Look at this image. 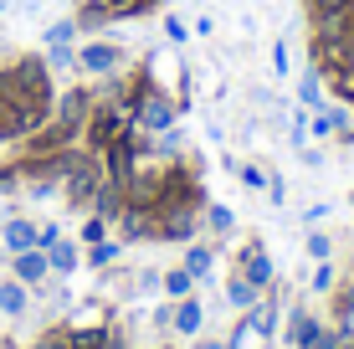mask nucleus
I'll return each mask as SVG.
<instances>
[{"label": "nucleus", "mask_w": 354, "mask_h": 349, "mask_svg": "<svg viewBox=\"0 0 354 349\" xmlns=\"http://www.w3.org/2000/svg\"><path fill=\"white\" fill-rule=\"evenodd\" d=\"M201 349H226V344H211V339H205V344H201Z\"/></svg>", "instance_id": "30"}, {"label": "nucleus", "mask_w": 354, "mask_h": 349, "mask_svg": "<svg viewBox=\"0 0 354 349\" xmlns=\"http://www.w3.org/2000/svg\"><path fill=\"white\" fill-rule=\"evenodd\" d=\"M288 62H292L288 41H277V46H272V72H277V77H283V72H288Z\"/></svg>", "instance_id": "23"}, {"label": "nucleus", "mask_w": 354, "mask_h": 349, "mask_svg": "<svg viewBox=\"0 0 354 349\" xmlns=\"http://www.w3.org/2000/svg\"><path fill=\"white\" fill-rule=\"evenodd\" d=\"M324 93H328V77L319 67H308V72H303V82H298V103L313 108V103H324Z\"/></svg>", "instance_id": "10"}, {"label": "nucleus", "mask_w": 354, "mask_h": 349, "mask_svg": "<svg viewBox=\"0 0 354 349\" xmlns=\"http://www.w3.org/2000/svg\"><path fill=\"white\" fill-rule=\"evenodd\" d=\"M349 129V108L339 103V108H324V113H313L308 118V134L313 139H334V134H344Z\"/></svg>", "instance_id": "6"}, {"label": "nucleus", "mask_w": 354, "mask_h": 349, "mask_svg": "<svg viewBox=\"0 0 354 349\" xmlns=\"http://www.w3.org/2000/svg\"><path fill=\"white\" fill-rule=\"evenodd\" d=\"M77 67L88 72V77H113V72L124 67V52H118L113 41H88V46H77Z\"/></svg>", "instance_id": "3"}, {"label": "nucleus", "mask_w": 354, "mask_h": 349, "mask_svg": "<svg viewBox=\"0 0 354 349\" xmlns=\"http://www.w3.org/2000/svg\"><path fill=\"white\" fill-rule=\"evenodd\" d=\"M46 72H67V67H77V46L72 41H62V46H46Z\"/></svg>", "instance_id": "13"}, {"label": "nucleus", "mask_w": 354, "mask_h": 349, "mask_svg": "<svg viewBox=\"0 0 354 349\" xmlns=\"http://www.w3.org/2000/svg\"><path fill=\"white\" fill-rule=\"evenodd\" d=\"M169 323H175L180 334H201V323H205L201 298H180V303H175V319H169Z\"/></svg>", "instance_id": "9"}, {"label": "nucleus", "mask_w": 354, "mask_h": 349, "mask_svg": "<svg viewBox=\"0 0 354 349\" xmlns=\"http://www.w3.org/2000/svg\"><path fill=\"white\" fill-rule=\"evenodd\" d=\"M205 221H211V232H216V236H226V232H236V216H231L226 206H211V211H205Z\"/></svg>", "instance_id": "17"}, {"label": "nucleus", "mask_w": 354, "mask_h": 349, "mask_svg": "<svg viewBox=\"0 0 354 349\" xmlns=\"http://www.w3.org/2000/svg\"><path fill=\"white\" fill-rule=\"evenodd\" d=\"M62 41H77V21H72V16L57 21V26L46 31V46H62Z\"/></svg>", "instance_id": "18"}, {"label": "nucleus", "mask_w": 354, "mask_h": 349, "mask_svg": "<svg viewBox=\"0 0 354 349\" xmlns=\"http://www.w3.org/2000/svg\"><path fill=\"white\" fill-rule=\"evenodd\" d=\"M0 164H6V154H0Z\"/></svg>", "instance_id": "31"}, {"label": "nucleus", "mask_w": 354, "mask_h": 349, "mask_svg": "<svg viewBox=\"0 0 354 349\" xmlns=\"http://www.w3.org/2000/svg\"><path fill=\"white\" fill-rule=\"evenodd\" d=\"M241 278H247L252 287H267V283H272V257H267V252L257 247V242H247V247H241Z\"/></svg>", "instance_id": "5"}, {"label": "nucleus", "mask_w": 354, "mask_h": 349, "mask_svg": "<svg viewBox=\"0 0 354 349\" xmlns=\"http://www.w3.org/2000/svg\"><path fill=\"white\" fill-rule=\"evenodd\" d=\"M308 257H313V262H324V257H328V236H319V232L308 236Z\"/></svg>", "instance_id": "25"}, {"label": "nucleus", "mask_w": 354, "mask_h": 349, "mask_svg": "<svg viewBox=\"0 0 354 349\" xmlns=\"http://www.w3.org/2000/svg\"><path fill=\"white\" fill-rule=\"evenodd\" d=\"M344 308H349V314H354V283H349V293H344Z\"/></svg>", "instance_id": "29"}, {"label": "nucleus", "mask_w": 354, "mask_h": 349, "mask_svg": "<svg viewBox=\"0 0 354 349\" xmlns=\"http://www.w3.org/2000/svg\"><path fill=\"white\" fill-rule=\"evenodd\" d=\"M52 113V72L41 57L0 67V144H26Z\"/></svg>", "instance_id": "1"}, {"label": "nucleus", "mask_w": 354, "mask_h": 349, "mask_svg": "<svg viewBox=\"0 0 354 349\" xmlns=\"http://www.w3.org/2000/svg\"><path fill=\"white\" fill-rule=\"evenodd\" d=\"M103 232H108V221H103V216H88V226H82V242H103Z\"/></svg>", "instance_id": "20"}, {"label": "nucleus", "mask_w": 354, "mask_h": 349, "mask_svg": "<svg viewBox=\"0 0 354 349\" xmlns=\"http://www.w3.org/2000/svg\"><path fill=\"white\" fill-rule=\"evenodd\" d=\"M298 349H339V334H328V329H319V323H313V329L303 334Z\"/></svg>", "instance_id": "16"}, {"label": "nucleus", "mask_w": 354, "mask_h": 349, "mask_svg": "<svg viewBox=\"0 0 354 349\" xmlns=\"http://www.w3.org/2000/svg\"><path fill=\"white\" fill-rule=\"evenodd\" d=\"M113 257H118V247L108 242V236H103V242H93V247H88V262H93V267H108Z\"/></svg>", "instance_id": "19"}, {"label": "nucleus", "mask_w": 354, "mask_h": 349, "mask_svg": "<svg viewBox=\"0 0 354 349\" xmlns=\"http://www.w3.org/2000/svg\"><path fill=\"white\" fill-rule=\"evenodd\" d=\"M10 190H21V170L16 164H0V196H10Z\"/></svg>", "instance_id": "21"}, {"label": "nucleus", "mask_w": 354, "mask_h": 349, "mask_svg": "<svg viewBox=\"0 0 354 349\" xmlns=\"http://www.w3.org/2000/svg\"><path fill=\"white\" fill-rule=\"evenodd\" d=\"M26 308H31V293H26V283L6 278V283H0V314H6V319H21Z\"/></svg>", "instance_id": "7"}, {"label": "nucleus", "mask_w": 354, "mask_h": 349, "mask_svg": "<svg viewBox=\"0 0 354 349\" xmlns=\"http://www.w3.org/2000/svg\"><path fill=\"white\" fill-rule=\"evenodd\" d=\"M165 36H169V41H185V26H180L175 16H169V21H165Z\"/></svg>", "instance_id": "28"}, {"label": "nucleus", "mask_w": 354, "mask_h": 349, "mask_svg": "<svg viewBox=\"0 0 354 349\" xmlns=\"http://www.w3.org/2000/svg\"><path fill=\"white\" fill-rule=\"evenodd\" d=\"M292 139H308V108H298V113H292Z\"/></svg>", "instance_id": "26"}, {"label": "nucleus", "mask_w": 354, "mask_h": 349, "mask_svg": "<svg viewBox=\"0 0 354 349\" xmlns=\"http://www.w3.org/2000/svg\"><path fill=\"white\" fill-rule=\"evenodd\" d=\"M175 118H180V108L169 103L154 82H144L139 98H133V124H139L144 134H169V129H175Z\"/></svg>", "instance_id": "2"}, {"label": "nucleus", "mask_w": 354, "mask_h": 349, "mask_svg": "<svg viewBox=\"0 0 354 349\" xmlns=\"http://www.w3.org/2000/svg\"><path fill=\"white\" fill-rule=\"evenodd\" d=\"M211 262H216V257H211V247H190V252H185V272H190L195 283L211 272Z\"/></svg>", "instance_id": "14"}, {"label": "nucleus", "mask_w": 354, "mask_h": 349, "mask_svg": "<svg viewBox=\"0 0 354 349\" xmlns=\"http://www.w3.org/2000/svg\"><path fill=\"white\" fill-rule=\"evenodd\" d=\"M257 293H262V287H252L241 272L226 283V303H231V308H257Z\"/></svg>", "instance_id": "12"}, {"label": "nucleus", "mask_w": 354, "mask_h": 349, "mask_svg": "<svg viewBox=\"0 0 354 349\" xmlns=\"http://www.w3.org/2000/svg\"><path fill=\"white\" fill-rule=\"evenodd\" d=\"M36 232H41V226H31L26 216L6 221V247H10V257H16V252H31V247H36Z\"/></svg>", "instance_id": "8"}, {"label": "nucleus", "mask_w": 354, "mask_h": 349, "mask_svg": "<svg viewBox=\"0 0 354 349\" xmlns=\"http://www.w3.org/2000/svg\"><path fill=\"white\" fill-rule=\"evenodd\" d=\"M190 287H195V278L185 267H175V272H165V293L169 298H190Z\"/></svg>", "instance_id": "15"}, {"label": "nucleus", "mask_w": 354, "mask_h": 349, "mask_svg": "<svg viewBox=\"0 0 354 349\" xmlns=\"http://www.w3.org/2000/svg\"><path fill=\"white\" fill-rule=\"evenodd\" d=\"M313 287H319V293H328V287H334V267H328V262H319V272H313Z\"/></svg>", "instance_id": "24"}, {"label": "nucleus", "mask_w": 354, "mask_h": 349, "mask_svg": "<svg viewBox=\"0 0 354 349\" xmlns=\"http://www.w3.org/2000/svg\"><path fill=\"white\" fill-rule=\"evenodd\" d=\"M349 0H308V16H334V10H344Z\"/></svg>", "instance_id": "22"}, {"label": "nucleus", "mask_w": 354, "mask_h": 349, "mask_svg": "<svg viewBox=\"0 0 354 349\" xmlns=\"http://www.w3.org/2000/svg\"><path fill=\"white\" fill-rule=\"evenodd\" d=\"M241 180H247L252 190H267V175H262V170H252V164H241Z\"/></svg>", "instance_id": "27"}, {"label": "nucleus", "mask_w": 354, "mask_h": 349, "mask_svg": "<svg viewBox=\"0 0 354 349\" xmlns=\"http://www.w3.org/2000/svg\"><path fill=\"white\" fill-rule=\"evenodd\" d=\"M46 252V262H52V272H77V247H72V242H62V236H57V242L52 247H41Z\"/></svg>", "instance_id": "11"}, {"label": "nucleus", "mask_w": 354, "mask_h": 349, "mask_svg": "<svg viewBox=\"0 0 354 349\" xmlns=\"http://www.w3.org/2000/svg\"><path fill=\"white\" fill-rule=\"evenodd\" d=\"M10 272H16V283L36 287V283H46V278H52V262H46V252H41V247H31V252H16Z\"/></svg>", "instance_id": "4"}]
</instances>
